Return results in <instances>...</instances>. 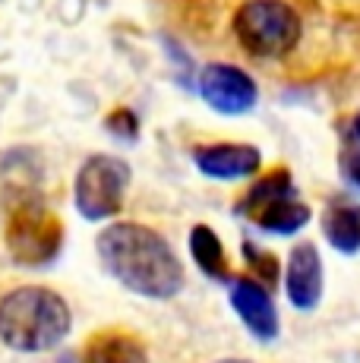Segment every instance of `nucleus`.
I'll list each match as a JSON object with an SVG mask.
<instances>
[{"instance_id":"nucleus-2","label":"nucleus","mask_w":360,"mask_h":363,"mask_svg":"<svg viewBox=\"0 0 360 363\" xmlns=\"http://www.w3.org/2000/svg\"><path fill=\"white\" fill-rule=\"evenodd\" d=\"M73 329L70 303L51 288L23 284L0 297V341L19 354H45Z\"/></svg>"},{"instance_id":"nucleus-8","label":"nucleus","mask_w":360,"mask_h":363,"mask_svg":"<svg viewBox=\"0 0 360 363\" xmlns=\"http://www.w3.org/2000/svg\"><path fill=\"white\" fill-rule=\"evenodd\" d=\"M227 303L237 313V319L244 323V329L253 335L256 341L269 345L279 338L281 319L275 310V300L269 294V288L262 281H256L253 275H237L227 284Z\"/></svg>"},{"instance_id":"nucleus-6","label":"nucleus","mask_w":360,"mask_h":363,"mask_svg":"<svg viewBox=\"0 0 360 363\" xmlns=\"http://www.w3.org/2000/svg\"><path fill=\"white\" fill-rule=\"evenodd\" d=\"M133 171L117 155H89L79 164L73 180V206L86 221H108L117 218L127 202V190Z\"/></svg>"},{"instance_id":"nucleus-16","label":"nucleus","mask_w":360,"mask_h":363,"mask_svg":"<svg viewBox=\"0 0 360 363\" xmlns=\"http://www.w3.org/2000/svg\"><path fill=\"white\" fill-rule=\"evenodd\" d=\"M244 256H247V262L253 265V272H259L266 281L279 278V259H275L269 250H259L253 240H244Z\"/></svg>"},{"instance_id":"nucleus-14","label":"nucleus","mask_w":360,"mask_h":363,"mask_svg":"<svg viewBox=\"0 0 360 363\" xmlns=\"http://www.w3.org/2000/svg\"><path fill=\"white\" fill-rule=\"evenodd\" d=\"M190 256L196 262V269L203 272L206 278L221 284H231V265H227V253H225V243L221 237L212 231L209 225H193L190 231Z\"/></svg>"},{"instance_id":"nucleus-11","label":"nucleus","mask_w":360,"mask_h":363,"mask_svg":"<svg viewBox=\"0 0 360 363\" xmlns=\"http://www.w3.org/2000/svg\"><path fill=\"white\" fill-rule=\"evenodd\" d=\"M322 237L344 256L360 253V202L351 196H332L320 218Z\"/></svg>"},{"instance_id":"nucleus-1","label":"nucleus","mask_w":360,"mask_h":363,"mask_svg":"<svg viewBox=\"0 0 360 363\" xmlns=\"http://www.w3.org/2000/svg\"><path fill=\"white\" fill-rule=\"evenodd\" d=\"M99 259L117 284L145 300H171L184 291V262L168 240L140 221H114L95 240Z\"/></svg>"},{"instance_id":"nucleus-18","label":"nucleus","mask_w":360,"mask_h":363,"mask_svg":"<svg viewBox=\"0 0 360 363\" xmlns=\"http://www.w3.org/2000/svg\"><path fill=\"white\" fill-rule=\"evenodd\" d=\"M215 363H253V360H240V357H225V360H215Z\"/></svg>"},{"instance_id":"nucleus-10","label":"nucleus","mask_w":360,"mask_h":363,"mask_svg":"<svg viewBox=\"0 0 360 363\" xmlns=\"http://www.w3.org/2000/svg\"><path fill=\"white\" fill-rule=\"evenodd\" d=\"M193 164L212 180H247L259 174L262 152L247 143H209L193 149Z\"/></svg>"},{"instance_id":"nucleus-5","label":"nucleus","mask_w":360,"mask_h":363,"mask_svg":"<svg viewBox=\"0 0 360 363\" xmlns=\"http://www.w3.org/2000/svg\"><path fill=\"white\" fill-rule=\"evenodd\" d=\"M6 253L23 269H45L57 259L60 247H64V225L60 218L45 208L41 199L19 202L10 208L6 218Z\"/></svg>"},{"instance_id":"nucleus-13","label":"nucleus","mask_w":360,"mask_h":363,"mask_svg":"<svg viewBox=\"0 0 360 363\" xmlns=\"http://www.w3.org/2000/svg\"><path fill=\"white\" fill-rule=\"evenodd\" d=\"M82 363H149V351L133 332L105 329L89 338Z\"/></svg>"},{"instance_id":"nucleus-12","label":"nucleus","mask_w":360,"mask_h":363,"mask_svg":"<svg viewBox=\"0 0 360 363\" xmlns=\"http://www.w3.org/2000/svg\"><path fill=\"white\" fill-rule=\"evenodd\" d=\"M0 177H4V196L10 208L19 202L41 199V164L32 149H13L4 158Z\"/></svg>"},{"instance_id":"nucleus-7","label":"nucleus","mask_w":360,"mask_h":363,"mask_svg":"<svg viewBox=\"0 0 360 363\" xmlns=\"http://www.w3.org/2000/svg\"><path fill=\"white\" fill-rule=\"evenodd\" d=\"M199 95L221 117H240L253 111L259 89L247 69L234 64H209L199 73Z\"/></svg>"},{"instance_id":"nucleus-3","label":"nucleus","mask_w":360,"mask_h":363,"mask_svg":"<svg viewBox=\"0 0 360 363\" xmlns=\"http://www.w3.org/2000/svg\"><path fill=\"white\" fill-rule=\"evenodd\" d=\"M231 29L237 45L256 60H281L300 45L303 19L288 0H244Z\"/></svg>"},{"instance_id":"nucleus-9","label":"nucleus","mask_w":360,"mask_h":363,"mask_svg":"<svg viewBox=\"0 0 360 363\" xmlns=\"http://www.w3.org/2000/svg\"><path fill=\"white\" fill-rule=\"evenodd\" d=\"M281 284H285V294L294 310L313 313L316 306L322 303L325 272H322V256H320V250H316V243L300 240L291 247Z\"/></svg>"},{"instance_id":"nucleus-4","label":"nucleus","mask_w":360,"mask_h":363,"mask_svg":"<svg viewBox=\"0 0 360 363\" xmlns=\"http://www.w3.org/2000/svg\"><path fill=\"white\" fill-rule=\"evenodd\" d=\"M234 212L244 215L247 221H253L259 231L275 237H294L313 218L310 206L297 193L288 167H275V171L262 174L240 196V202H234Z\"/></svg>"},{"instance_id":"nucleus-17","label":"nucleus","mask_w":360,"mask_h":363,"mask_svg":"<svg viewBox=\"0 0 360 363\" xmlns=\"http://www.w3.org/2000/svg\"><path fill=\"white\" fill-rule=\"evenodd\" d=\"M105 127L111 136H117V139H136L140 136V121H136V114L133 111H127V108H117V111H111L108 114V121H105Z\"/></svg>"},{"instance_id":"nucleus-15","label":"nucleus","mask_w":360,"mask_h":363,"mask_svg":"<svg viewBox=\"0 0 360 363\" xmlns=\"http://www.w3.org/2000/svg\"><path fill=\"white\" fill-rule=\"evenodd\" d=\"M338 171H342L344 184L360 196V114L342 133V145H338Z\"/></svg>"}]
</instances>
